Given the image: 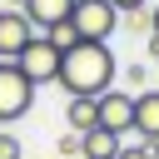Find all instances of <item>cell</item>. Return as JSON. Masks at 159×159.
Here are the masks:
<instances>
[{
    "label": "cell",
    "mask_w": 159,
    "mask_h": 159,
    "mask_svg": "<svg viewBox=\"0 0 159 159\" xmlns=\"http://www.w3.org/2000/svg\"><path fill=\"white\" fill-rule=\"evenodd\" d=\"M94 104H99V129H109L119 139L134 129V89H104Z\"/></svg>",
    "instance_id": "5b68a950"
},
{
    "label": "cell",
    "mask_w": 159,
    "mask_h": 159,
    "mask_svg": "<svg viewBox=\"0 0 159 159\" xmlns=\"http://www.w3.org/2000/svg\"><path fill=\"white\" fill-rule=\"evenodd\" d=\"M124 80H129V84H134V94H139V89H144V80H149V70H144V65H129V70H124Z\"/></svg>",
    "instance_id": "9a60e30c"
},
{
    "label": "cell",
    "mask_w": 159,
    "mask_h": 159,
    "mask_svg": "<svg viewBox=\"0 0 159 159\" xmlns=\"http://www.w3.org/2000/svg\"><path fill=\"white\" fill-rule=\"evenodd\" d=\"M70 25L80 40H109L114 25H119V10L109 0H75L70 5Z\"/></svg>",
    "instance_id": "3957f363"
},
{
    "label": "cell",
    "mask_w": 159,
    "mask_h": 159,
    "mask_svg": "<svg viewBox=\"0 0 159 159\" xmlns=\"http://www.w3.org/2000/svg\"><path fill=\"white\" fill-rule=\"evenodd\" d=\"M70 5H75V0H25L20 10H25V20H30L35 30H50V25L70 20Z\"/></svg>",
    "instance_id": "ba28073f"
},
{
    "label": "cell",
    "mask_w": 159,
    "mask_h": 159,
    "mask_svg": "<svg viewBox=\"0 0 159 159\" xmlns=\"http://www.w3.org/2000/svg\"><path fill=\"white\" fill-rule=\"evenodd\" d=\"M134 129L144 134V144L159 139V89H139L134 94Z\"/></svg>",
    "instance_id": "52a82bcc"
},
{
    "label": "cell",
    "mask_w": 159,
    "mask_h": 159,
    "mask_svg": "<svg viewBox=\"0 0 159 159\" xmlns=\"http://www.w3.org/2000/svg\"><path fill=\"white\" fill-rule=\"evenodd\" d=\"M119 15H129V10H149V0H109Z\"/></svg>",
    "instance_id": "2e32d148"
},
{
    "label": "cell",
    "mask_w": 159,
    "mask_h": 159,
    "mask_svg": "<svg viewBox=\"0 0 159 159\" xmlns=\"http://www.w3.org/2000/svg\"><path fill=\"white\" fill-rule=\"evenodd\" d=\"M154 159H159V139H154Z\"/></svg>",
    "instance_id": "d6986e66"
},
{
    "label": "cell",
    "mask_w": 159,
    "mask_h": 159,
    "mask_svg": "<svg viewBox=\"0 0 159 159\" xmlns=\"http://www.w3.org/2000/svg\"><path fill=\"white\" fill-rule=\"evenodd\" d=\"M114 75H119V65H114V50H109L104 40H75V45L60 55L55 84H65L70 94L99 99L104 89H114Z\"/></svg>",
    "instance_id": "6da1fadb"
},
{
    "label": "cell",
    "mask_w": 159,
    "mask_h": 159,
    "mask_svg": "<svg viewBox=\"0 0 159 159\" xmlns=\"http://www.w3.org/2000/svg\"><path fill=\"white\" fill-rule=\"evenodd\" d=\"M80 154H84V159H114V154H119V134H109V129L94 124V129L80 134Z\"/></svg>",
    "instance_id": "9c48e42d"
},
{
    "label": "cell",
    "mask_w": 159,
    "mask_h": 159,
    "mask_svg": "<svg viewBox=\"0 0 159 159\" xmlns=\"http://www.w3.org/2000/svg\"><path fill=\"white\" fill-rule=\"evenodd\" d=\"M0 159H20V139L10 129H0Z\"/></svg>",
    "instance_id": "5bb4252c"
},
{
    "label": "cell",
    "mask_w": 159,
    "mask_h": 159,
    "mask_svg": "<svg viewBox=\"0 0 159 159\" xmlns=\"http://www.w3.org/2000/svg\"><path fill=\"white\" fill-rule=\"evenodd\" d=\"M60 159H84L80 154V134L70 129V134H60Z\"/></svg>",
    "instance_id": "4fadbf2b"
},
{
    "label": "cell",
    "mask_w": 159,
    "mask_h": 159,
    "mask_svg": "<svg viewBox=\"0 0 159 159\" xmlns=\"http://www.w3.org/2000/svg\"><path fill=\"white\" fill-rule=\"evenodd\" d=\"M35 104V84L20 75L15 60H0V124L25 119V109Z\"/></svg>",
    "instance_id": "277c9868"
},
{
    "label": "cell",
    "mask_w": 159,
    "mask_h": 159,
    "mask_svg": "<svg viewBox=\"0 0 159 159\" xmlns=\"http://www.w3.org/2000/svg\"><path fill=\"white\" fill-rule=\"evenodd\" d=\"M65 124H70L75 134L94 129V124H99V104H94L89 94H70V109H65Z\"/></svg>",
    "instance_id": "30bf717a"
},
{
    "label": "cell",
    "mask_w": 159,
    "mask_h": 159,
    "mask_svg": "<svg viewBox=\"0 0 159 159\" xmlns=\"http://www.w3.org/2000/svg\"><path fill=\"white\" fill-rule=\"evenodd\" d=\"M30 35H35V25L25 20V10H5L0 5V60H15Z\"/></svg>",
    "instance_id": "8992f818"
},
{
    "label": "cell",
    "mask_w": 159,
    "mask_h": 159,
    "mask_svg": "<svg viewBox=\"0 0 159 159\" xmlns=\"http://www.w3.org/2000/svg\"><path fill=\"white\" fill-rule=\"evenodd\" d=\"M149 55H154V60H159V35H149Z\"/></svg>",
    "instance_id": "ac0fdd59"
},
{
    "label": "cell",
    "mask_w": 159,
    "mask_h": 159,
    "mask_svg": "<svg viewBox=\"0 0 159 159\" xmlns=\"http://www.w3.org/2000/svg\"><path fill=\"white\" fill-rule=\"evenodd\" d=\"M60 55H65V50H60L50 35L35 30V35L25 40V50L15 55V65H20V75H25L30 84H50V80L60 75Z\"/></svg>",
    "instance_id": "7a4b0ae2"
},
{
    "label": "cell",
    "mask_w": 159,
    "mask_h": 159,
    "mask_svg": "<svg viewBox=\"0 0 159 159\" xmlns=\"http://www.w3.org/2000/svg\"><path fill=\"white\" fill-rule=\"evenodd\" d=\"M149 35H159V5H149Z\"/></svg>",
    "instance_id": "e0dca14e"
},
{
    "label": "cell",
    "mask_w": 159,
    "mask_h": 159,
    "mask_svg": "<svg viewBox=\"0 0 159 159\" xmlns=\"http://www.w3.org/2000/svg\"><path fill=\"white\" fill-rule=\"evenodd\" d=\"M10 5H25V0H10Z\"/></svg>",
    "instance_id": "ffe728a7"
},
{
    "label": "cell",
    "mask_w": 159,
    "mask_h": 159,
    "mask_svg": "<svg viewBox=\"0 0 159 159\" xmlns=\"http://www.w3.org/2000/svg\"><path fill=\"white\" fill-rule=\"evenodd\" d=\"M40 35H50V40H55V45H60V50H70V45H75V40H80V35H75V25H70V20H60V25H50V30H40Z\"/></svg>",
    "instance_id": "8fae6325"
},
{
    "label": "cell",
    "mask_w": 159,
    "mask_h": 159,
    "mask_svg": "<svg viewBox=\"0 0 159 159\" xmlns=\"http://www.w3.org/2000/svg\"><path fill=\"white\" fill-rule=\"evenodd\" d=\"M114 159H154V144H144V139H139V144H119Z\"/></svg>",
    "instance_id": "7c38bea8"
}]
</instances>
